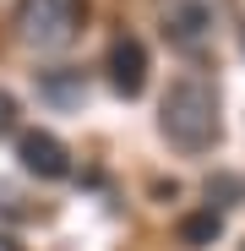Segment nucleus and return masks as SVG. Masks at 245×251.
<instances>
[{"label": "nucleus", "mask_w": 245, "mask_h": 251, "mask_svg": "<svg viewBox=\"0 0 245 251\" xmlns=\"http://www.w3.org/2000/svg\"><path fill=\"white\" fill-rule=\"evenodd\" d=\"M82 22H88V0H22L17 6V33L27 50H71Z\"/></svg>", "instance_id": "nucleus-2"}, {"label": "nucleus", "mask_w": 245, "mask_h": 251, "mask_svg": "<svg viewBox=\"0 0 245 251\" xmlns=\"http://www.w3.org/2000/svg\"><path fill=\"white\" fill-rule=\"evenodd\" d=\"M11 131H17V99L0 88V137H11Z\"/></svg>", "instance_id": "nucleus-9"}, {"label": "nucleus", "mask_w": 245, "mask_h": 251, "mask_svg": "<svg viewBox=\"0 0 245 251\" xmlns=\"http://www.w3.org/2000/svg\"><path fill=\"white\" fill-rule=\"evenodd\" d=\"M0 251H22V246H17V240H11V235H0Z\"/></svg>", "instance_id": "nucleus-10"}, {"label": "nucleus", "mask_w": 245, "mask_h": 251, "mask_svg": "<svg viewBox=\"0 0 245 251\" xmlns=\"http://www.w3.org/2000/svg\"><path fill=\"white\" fill-rule=\"evenodd\" d=\"M104 71H109V88H114L120 99H136V93L147 88V44H142L136 33H120L114 44H109Z\"/></svg>", "instance_id": "nucleus-3"}, {"label": "nucleus", "mask_w": 245, "mask_h": 251, "mask_svg": "<svg viewBox=\"0 0 245 251\" xmlns=\"http://www.w3.org/2000/svg\"><path fill=\"white\" fill-rule=\"evenodd\" d=\"M158 131L180 153H207L218 142V88L207 76H175L158 104Z\"/></svg>", "instance_id": "nucleus-1"}, {"label": "nucleus", "mask_w": 245, "mask_h": 251, "mask_svg": "<svg viewBox=\"0 0 245 251\" xmlns=\"http://www.w3.org/2000/svg\"><path fill=\"white\" fill-rule=\"evenodd\" d=\"M163 33H169V44L196 55V50H207V38H213V11L201 6V0H169L163 6Z\"/></svg>", "instance_id": "nucleus-5"}, {"label": "nucleus", "mask_w": 245, "mask_h": 251, "mask_svg": "<svg viewBox=\"0 0 245 251\" xmlns=\"http://www.w3.org/2000/svg\"><path fill=\"white\" fill-rule=\"evenodd\" d=\"M245 197V175H218L207 180V207H234Z\"/></svg>", "instance_id": "nucleus-8"}, {"label": "nucleus", "mask_w": 245, "mask_h": 251, "mask_svg": "<svg viewBox=\"0 0 245 251\" xmlns=\"http://www.w3.org/2000/svg\"><path fill=\"white\" fill-rule=\"evenodd\" d=\"M218 235H223V213H218V207H201V213L180 219V240H185L191 251H201V246H213Z\"/></svg>", "instance_id": "nucleus-6"}, {"label": "nucleus", "mask_w": 245, "mask_h": 251, "mask_svg": "<svg viewBox=\"0 0 245 251\" xmlns=\"http://www.w3.org/2000/svg\"><path fill=\"white\" fill-rule=\"evenodd\" d=\"M44 99H55V104H82V99H88V82H82V71H49V76H44Z\"/></svg>", "instance_id": "nucleus-7"}, {"label": "nucleus", "mask_w": 245, "mask_h": 251, "mask_svg": "<svg viewBox=\"0 0 245 251\" xmlns=\"http://www.w3.org/2000/svg\"><path fill=\"white\" fill-rule=\"evenodd\" d=\"M17 164L38 180H66L71 175V153L55 131H22L17 137Z\"/></svg>", "instance_id": "nucleus-4"}]
</instances>
